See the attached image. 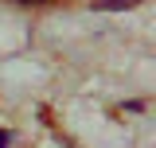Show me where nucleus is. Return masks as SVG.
Returning a JSON list of instances; mask_svg holds the SVG:
<instances>
[{"mask_svg": "<svg viewBox=\"0 0 156 148\" xmlns=\"http://www.w3.org/2000/svg\"><path fill=\"white\" fill-rule=\"evenodd\" d=\"M133 4H140V0H98L101 12H121V8H133Z\"/></svg>", "mask_w": 156, "mask_h": 148, "instance_id": "f257e3e1", "label": "nucleus"}, {"mask_svg": "<svg viewBox=\"0 0 156 148\" xmlns=\"http://www.w3.org/2000/svg\"><path fill=\"white\" fill-rule=\"evenodd\" d=\"M8 140H12V136H8V132L0 129V148H8Z\"/></svg>", "mask_w": 156, "mask_h": 148, "instance_id": "f03ea898", "label": "nucleus"}, {"mask_svg": "<svg viewBox=\"0 0 156 148\" xmlns=\"http://www.w3.org/2000/svg\"><path fill=\"white\" fill-rule=\"evenodd\" d=\"M16 4H47V0H16Z\"/></svg>", "mask_w": 156, "mask_h": 148, "instance_id": "7ed1b4c3", "label": "nucleus"}]
</instances>
